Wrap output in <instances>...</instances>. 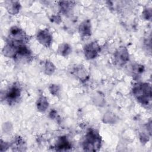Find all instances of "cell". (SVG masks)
Returning a JSON list of instances; mask_svg holds the SVG:
<instances>
[{
  "label": "cell",
  "mask_w": 152,
  "mask_h": 152,
  "mask_svg": "<svg viewBox=\"0 0 152 152\" xmlns=\"http://www.w3.org/2000/svg\"><path fill=\"white\" fill-rule=\"evenodd\" d=\"M100 137L94 131H89L84 142V148L87 151H96L100 146Z\"/></svg>",
  "instance_id": "cell-2"
},
{
  "label": "cell",
  "mask_w": 152,
  "mask_h": 152,
  "mask_svg": "<svg viewBox=\"0 0 152 152\" xmlns=\"http://www.w3.org/2000/svg\"><path fill=\"white\" fill-rule=\"evenodd\" d=\"M133 93L137 99L143 104H148L151 101V87L147 83L138 84L133 88Z\"/></svg>",
  "instance_id": "cell-1"
},
{
  "label": "cell",
  "mask_w": 152,
  "mask_h": 152,
  "mask_svg": "<svg viewBox=\"0 0 152 152\" xmlns=\"http://www.w3.org/2000/svg\"><path fill=\"white\" fill-rule=\"evenodd\" d=\"M50 68L51 69H52L53 71H54V66H53V65L50 62H47L46 65V71H48V72H47L48 74H49V72H51V71L50 70Z\"/></svg>",
  "instance_id": "cell-11"
},
{
  "label": "cell",
  "mask_w": 152,
  "mask_h": 152,
  "mask_svg": "<svg viewBox=\"0 0 152 152\" xmlns=\"http://www.w3.org/2000/svg\"><path fill=\"white\" fill-rule=\"evenodd\" d=\"M37 109L40 111H45L48 106V103L46 99L44 97H41L39 99L37 104Z\"/></svg>",
  "instance_id": "cell-9"
},
{
  "label": "cell",
  "mask_w": 152,
  "mask_h": 152,
  "mask_svg": "<svg viewBox=\"0 0 152 152\" xmlns=\"http://www.w3.org/2000/svg\"><path fill=\"white\" fill-rule=\"evenodd\" d=\"M115 58L116 62L120 65L125 64L129 59L128 53L126 49L125 48H119L115 55Z\"/></svg>",
  "instance_id": "cell-4"
},
{
  "label": "cell",
  "mask_w": 152,
  "mask_h": 152,
  "mask_svg": "<svg viewBox=\"0 0 152 152\" xmlns=\"http://www.w3.org/2000/svg\"><path fill=\"white\" fill-rule=\"evenodd\" d=\"M56 147L58 150H66L70 148L71 145L66 138L62 137L58 140Z\"/></svg>",
  "instance_id": "cell-8"
},
{
  "label": "cell",
  "mask_w": 152,
  "mask_h": 152,
  "mask_svg": "<svg viewBox=\"0 0 152 152\" xmlns=\"http://www.w3.org/2000/svg\"><path fill=\"white\" fill-rule=\"evenodd\" d=\"M37 40L42 45L49 46L52 42V36L47 30H42L37 33Z\"/></svg>",
  "instance_id": "cell-5"
},
{
  "label": "cell",
  "mask_w": 152,
  "mask_h": 152,
  "mask_svg": "<svg viewBox=\"0 0 152 152\" xmlns=\"http://www.w3.org/2000/svg\"><path fill=\"white\" fill-rule=\"evenodd\" d=\"M71 48L67 44H63L61 45V46L59 47L58 52L60 53L61 55L63 56H65L68 55L70 53Z\"/></svg>",
  "instance_id": "cell-10"
},
{
  "label": "cell",
  "mask_w": 152,
  "mask_h": 152,
  "mask_svg": "<svg viewBox=\"0 0 152 152\" xmlns=\"http://www.w3.org/2000/svg\"><path fill=\"white\" fill-rule=\"evenodd\" d=\"M20 95V90L17 86H14L10 88L6 94V98L8 101L13 102L16 100Z\"/></svg>",
  "instance_id": "cell-6"
},
{
  "label": "cell",
  "mask_w": 152,
  "mask_h": 152,
  "mask_svg": "<svg viewBox=\"0 0 152 152\" xmlns=\"http://www.w3.org/2000/svg\"><path fill=\"white\" fill-rule=\"evenodd\" d=\"M79 31L82 37L90 36L91 34V26L89 21H85L81 24Z\"/></svg>",
  "instance_id": "cell-7"
},
{
  "label": "cell",
  "mask_w": 152,
  "mask_h": 152,
  "mask_svg": "<svg viewBox=\"0 0 152 152\" xmlns=\"http://www.w3.org/2000/svg\"><path fill=\"white\" fill-rule=\"evenodd\" d=\"M100 50V46L97 42H93L87 45L84 48V53L88 59L95 58Z\"/></svg>",
  "instance_id": "cell-3"
}]
</instances>
